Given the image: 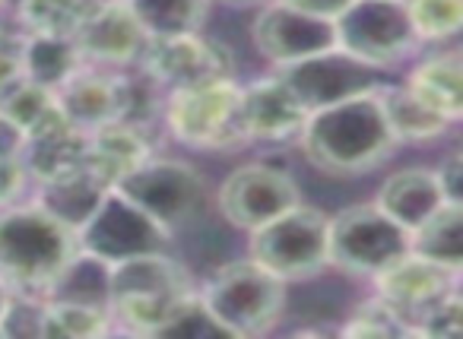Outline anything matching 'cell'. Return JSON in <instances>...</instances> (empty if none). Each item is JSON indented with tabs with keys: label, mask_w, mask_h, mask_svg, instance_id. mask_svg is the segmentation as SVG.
<instances>
[{
	"label": "cell",
	"mask_w": 463,
	"mask_h": 339,
	"mask_svg": "<svg viewBox=\"0 0 463 339\" xmlns=\"http://www.w3.org/2000/svg\"><path fill=\"white\" fill-rule=\"evenodd\" d=\"M308 111L298 105L289 86L270 73L264 80H254L251 86H241L239 121L248 143H289L298 140Z\"/></svg>",
	"instance_id": "9a60e30c"
},
{
	"label": "cell",
	"mask_w": 463,
	"mask_h": 339,
	"mask_svg": "<svg viewBox=\"0 0 463 339\" xmlns=\"http://www.w3.org/2000/svg\"><path fill=\"white\" fill-rule=\"evenodd\" d=\"M273 73L289 86V92L298 99L305 111L346 102V99L372 92L384 83V71L362 64L359 58L340 52V48L311 54V58L296 61V64L273 67Z\"/></svg>",
	"instance_id": "7c38bea8"
},
{
	"label": "cell",
	"mask_w": 463,
	"mask_h": 339,
	"mask_svg": "<svg viewBox=\"0 0 463 339\" xmlns=\"http://www.w3.org/2000/svg\"><path fill=\"white\" fill-rule=\"evenodd\" d=\"M73 254L77 231L39 203L0 206V276L16 292H45Z\"/></svg>",
	"instance_id": "3957f363"
},
{
	"label": "cell",
	"mask_w": 463,
	"mask_h": 339,
	"mask_svg": "<svg viewBox=\"0 0 463 339\" xmlns=\"http://www.w3.org/2000/svg\"><path fill=\"white\" fill-rule=\"evenodd\" d=\"M111 191L130 200L172 238L197 225L210 206V184L203 174L191 162L168 155H146L130 172H124L111 184Z\"/></svg>",
	"instance_id": "5b68a950"
},
{
	"label": "cell",
	"mask_w": 463,
	"mask_h": 339,
	"mask_svg": "<svg viewBox=\"0 0 463 339\" xmlns=\"http://www.w3.org/2000/svg\"><path fill=\"white\" fill-rule=\"evenodd\" d=\"M327 222L317 206L296 203L260 229L248 231V257L277 279L308 282L321 276L327 263Z\"/></svg>",
	"instance_id": "8992f818"
},
{
	"label": "cell",
	"mask_w": 463,
	"mask_h": 339,
	"mask_svg": "<svg viewBox=\"0 0 463 339\" xmlns=\"http://www.w3.org/2000/svg\"><path fill=\"white\" fill-rule=\"evenodd\" d=\"M343 333H349V336H400V333H412V326L406 324V317L397 307H391L374 295L368 305H362L353 314V324L343 326Z\"/></svg>",
	"instance_id": "83f0119b"
},
{
	"label": "cell",
	"mask_w": 463,
	"mask_h": 339,
	"mask_svg": "<svg viewBox=\"0 0 463 339\" xmlns=\"http://www.w3.org/2000/svg\"><path fill=\"white\" fill-rule=\"evenodd\" d=\"M438 184L444 191L448 203H463V168H460V153H450L444 162H438L435 168Z\"/></svg>",
	"instance_id": "f546056e"
},
{
	"label": "cell",
	"mask_w": 463,
	"mask_h": 339,
	"mask_svg": "<svg viewBox=\"0 0 463 339\" xmlns=\"http://www.w3.org/2000/svg\"><path fill=\"white\" fill-rule=\"evenodd\" d=\"M374 292L381 301H387L391 307H397L400 314H419L431 305V301L444 298V295L457 292L460 273L448 269L435 260H425L416 250H406L403 257H397L393 263H387L384 269L372 276Z\"/></svg>",
	"instance_id": "2e32d148"
},
{
	"label": "cell",
	"mask_w": 463,
	"mask_h": 339,
	"mask_svg": "<svg viewBox=\"0 0 463 339\" xmlns=\"http://www.w3.org/2000/svg\"><path fill=\"white\" fill-rule=\"evenodd\" d=\"M254 52L270 67H286L336 48L334 20L311 16L279 0H267L251 23Z\"/></svg>",
	"instance_id": "4fadbf2b"
},
{
	"label": "cell",
	"mask_w": 463,
	"mask_h": 339,
	"mask_svg": "<svg viewBox=\"0 0 463 339\" xmlns=\"http://www.w3.org/2000/svg\"><path fill=\"white\" fill-rule=\"evenodd\" d=\"M422 324L412 326V330L425 333V336H441V339H454L460 336L463 320H460V292H450L444 298L431 301L425 311H419Z\"/></svg>",
	"instance_id": "f1b7e54d"
},
{
	"label": "cell",
	"mask_w": 463,
	"mask_h": 339,
	"mask_svg": "<svg viewBox=\"0 0 463 339\" xmlns=\"http://www.w3.org/2000/svg\"><path fill=\"white\" fill-rule=\"evenodd\" d=\"M14 295H16V288L10 286L4 276H0V320L7 317V311H10V305H14Z\"/></svg>",
	"instance_id": "d6a6232c"
},
{
	"label": "cell",
	"mask_w": 463,
	"mask_h": 339,
	"mask_svg": "<svg viewBox=\"0 0 463 339\" xmlns=\"http://www.w3.org/2000/svg\"><path fill=\"white\" fill-rule=\"evenodd\" d=\"M168 244H172V235L111 187L102 203L92 210V216L77 229V248L105 263L168 250Z\"/></svg>",
	"instance_id": "8fae6325"
},
{
	"label": "cell",
	"mask_w": 463,
	"mask_h": 339,
	"mask_svg": "<svg viewBox=\"0 0 463 339\" xmlns=\"http://www.w3.org/2000/svg\"><path fill=\"white\" fill-rule=\"evenodd\" d=\"M146 42L200 33L210 0H124Z\"/></svg>",
	"instance_id": "484cf974"
},
{
	"label": "cell",
	"mask_w": 463,
	"mask_h": 339,
	"mask_svg": "<svg viewBox=\"0 0 463 339\" xmlns=\"http://www.w3.org/2000/svg\"><path fill=\"white\" fill-rule=\"evenodd\" d=\"M378 99L384 118L391 124V134L397 143H412V146H425V143H438L457 127L454 121L425 105L419 96H412L406 86H378Z\"/></svg>",
	"instance_id": "7402d4cb"
},
{
	"label": "cell",
	"mask_w": 463,
	"mask_h": 339,
	"mask_svg": "<svg viewBox=\"0 0 463 339\" xmlns=\"http://www.w3.org/2000/svg\"><path fill=\"white\" fill-rule=\"evenodd\" d=\"M441 203H448V200H444V191L438 184L435 168L422 165L400 168V172L387 174L378 197H374V206L387 212L406 231L419 229Z\"/></svg>",
	"instance_id": "d6986e66"
},
{
	"label": "cell",
	"mask_w": 463,
	"mask_h": 339,
	"mask_svg": "<svg viewBox=\"0 0 463 339\" xmlns=\"http://www.w3.org/2000/svg\"><path fill=\"white\" fill-rule=\"evenodd\" d=\"M241 86L232 77L168 89L165 127L181 146L191 149H235L245 146L239 121Z\"/></svg>",
	"instance_id": "52a82bcc"
},
{
	"label": "cell",
	"mask_w": 463,
	"mask_h": 339,
	"mask_svg": "<svg viewBox=\"0 0 463 339\" xmlns=\"http://www.w3.org/2000/svg\"><path fill=\"white\" fill-rule=\"evenodd\" d=\"M302 203L298 181L273 162H248L232 168L216 187V210L232 229L254 231L279 212Z\"/></svg>",
	"instance_id": "30bf717a"
},
{
	"label": "cell",
	"mask_w": 463,
	"mask_h": 339,
	"mask_svg": "<svg viewBox=\"0 0 463 339\" xmlns=\"http://www.w3.org/2000/svg\"><path fill=\"white\" fill-rule=\"evenodd\" d=\"M26 149V134L16 127L7 118V111L0 108V159H14V155H23Z\"/></svg>",
	"instance_id": "4dcf8cb0"
},
{
	"label": "cell",
	"mask_w": 463,
	"mask_h": 339,
	"mask_svg": "<svg viewBox=\"0 0 463 339\" xmlns=\"http://www.w3.org/2000/svg\"><path fill=\"white\" fill-rule=\"evenodd\" d=\"M410 250V231L372 203H353L327 222V263L340 273L372 279Z\"/></svg>",
	"instance_id": "ba28073f"
},
{
	"label": "cell",
	"mask_w": 463,
	"mask_h": 339,
	"mask_svg": "<svg viewBox=\"0 0 463 339\" xmlns=\"http://www.w3.org/2000/svg\"><path fill=\"white\" fill-rule=\"evenodd\" d=\"M410 250L460 273L463 267V203H441L410 231Z\"/></svg>",
	"instance_id": "cb8c5ba5"
},
{
	"label": "cell",
	"mask_w": 463,
	"mask_h": 339,
	"mask_svg": "<svg viewBox=\"0 0 463 339\" xmlns=\"http://www.w3.org/2000/svg\"><path fill=\"white\" fill-rule=\"evenodd\" d=\"M0 4H4V0H0Z\"/></svg>",
	"instance_id": "e575fe53"
},
{
	"label": "cell",
	"mask_w": 463,
	"mask_h": 339,
	"mask_svg": "<svg viewBox=\"0 0 463 339\" xmlns=\"http://www.w3.org/2000/svg\"><path fill=\"white\" fill-rule=\"evenodd\" d=\"M42 295H45L48 305L111 311V263L77 248V254L61 267V273L48 282Z\"/></svg>",
	"instance_id": "44dd1931"
},
{
	"label": "cell",
	"mask_w": 463,
	"mask_h": 339,
	"mask_svg": "<svg viewBox=\"0 0 463 339\" xmlns=\"http://www.w3.org/2000/svg\"><path fill=\"white\" fill-rule=\"evenodd\" d=\"M54 96L67 124L80 134H92L102 124L128 115V86L105 67L83 64L54 89Z\"/></svg>",
	"instance_id": "e0dca14e"
},
{
	"label": "cell",
	"mask_w": 463,
	"mask_h": 339,
	"mask_svg": "<svg viewBox=\"0 0 463 339\" xmlns=\"http://www.w3.org/2000/svg\"><path fill=\"white\" fill-rule=\"evenodd\" d=\"M279 4H289L296 10H305L311 16H324V20H336L343 10L353 4V0H279Z\"/></svg>",
	"instance_id": "1f68e13d"
},
{
	"label": "cell",
	"mask_w": 463,
	"mask_h": 339,
	"mask_svg": "<svg viewBox=\"0 0 463 339\" xmlns=\"http://www.w3.org/2000/svg\"><path fill=\"white\" fill-rule=\"evenodd\" d=\"M416 45H454L463 29V0H403Z\"/></svg>",
	"instance_id": "4316f807"
},
{
	"label": "cell",
	"mask_w": 463,
	"mask_h": 339,
	"mask_svg": "<svg viewBox=\"0 0 463 339\" xmlns=\"http://www.w3.org/2000/svg\"><path fill=\"white\" fill-rule=\"evenodd\" d=\"M39 184H42V191H39V197H35V203L52 212L54 219H61V222L73 231L92 216V210H96L105 193H109V184H105L96 172H90L86 165L77 168V172L58 174V178L39 181Z\"/></svg>",
	"instance_id": "603a6c76"
},
{
	"label": "cell",
	"mask_w": 463,
	"mask_h": 339,
	"mask_svg": "<svg viewBox=\"0 0 463 339\" xmlns=\"http://www.w3.org/2000/svg\"><path fill=\"white\" fill-rule=\"evenodd\" d=\"M20 61L23 80L48 86V89H58L71 73L83 67V58H80L73 39H64V35H26Z\"/></svg>",
	"instance_id": "d4e9b609"
},
{
	"label": "cell",
	"mask_w": 463,
	"mask_h": 339,
	"mask_svg": "<svg viewBox=\"0 0 463 339\" xmlns=\"http://www.w3.org/2000/svg\"><path fill=\"white\" fill-rule=\"evenodd\" d=\"M298 146L317 172L330 178H359L384 165L400 143L391 134L378 89H372L346 102L308 111Z\"/></svg>",
	"instance_id": "6da1fadb"
},
{
	"label": "cell",
	"mask_w": 463,
	"mask_h": 339,
	"mask_svg": "<svg viewBox=\"0 0 463 339\" xmlns=\"http://www.w3.org/2000/svg\"><path fill=\"white\" fill-rule=\"evenodd\" d=\"M336 48L374 71L397 67L416 52L403 0H353L334 20Z\"/></svg>",
	"instance_id": "9c48e42d"
},
{
	"label": "cell",
	"mask_w": 463,
	"mask_h": 339,
	"mask_svg": "<svg viewBox=\"0 0 463 339\" xmlns=\"http://www.w3.org/2000/svg\"><path fill=\"white\" fill-rule=\"evenodd\" d=\"M73 45L83 64L115 71L140 61L146 35L124 0H105L83 20V26L73 35Z\"/></svg>",
	"instance_id": "5bb4252c"
},
{
	"label": "cell",
	"mask_w": 463,
	"mask_h": 339,
	"mask_svg": "<svg viewBox=\"0 0 463 339\" xmlns=\"http://www.w3.org/2000/svg\"><path fill=\"white\" fill-rule=\"evenodd\" d=\"M406 89L412 96H419L425 105H431L435 111H441L448 121L460 124L463 118V67H460V52L454 45L431 48V54L419 58L410 67L406 77Z\"/></svg>",
	"instance_id": "ffe728a7"
},
{
	"label": "cell",
	"mask_w": 463,
	"mask_h": 339,
	"mask_svg": "<svg viewBox=\"0 0 463 339\" xmlns=\"http://www.w3.org/2000/svg\"><path fill=\"white\" fill-rule=\"evenodd\" d=\"M197 298L229 339L264 336L283 320L286 282L251 257L222 263L197 288Z\"/></svg>",
	"instance_id": "277c9868"
},
{
	"label": "cell",
	"mask_w": 463,
	"mask_h": 339,
	"mask_svg": "<svg viewBox=\"0 0 463 339\" xmlns=\"http://www.w3.org/2000/svg\"><path fill=\"white\" fill-rule=\"evenodd\" d=\"M140 61H143V67H146L149 80H153L156 86H165V89L229 77V64H225L222 54H219V45L216 42L200 39V33L146 42Z\"/></svg>",
	"instance_id": "ac0fdd59"
},
{
	"label": "cell",
	"mask_w": 463,
	"mask_h": 339,
	"mask_svg": "<svg viewBox=\"0 0 463 339\" xmlns=\"http://www.w3.org/2000/svg\"><path fill=\"white\" fill-rule=\"evenodd\" d=\"M222 4H254V0H222Z\"/></svg>",
	"instance_id": "836d02e7"
},
{
	"label": "cell",
	"mask_w": 463,
	"mask_h": 339,
	"mask_svg": "<svg viewBox=\"0 0 463 339\" xmlns=\"http://www.w3.org/2000/svg\"><path fill=\"white\" fill-rule=\"evenodd\" d=\"M197 292L184 263L168 250L137 254L111 263V317L130 333L159 336L181 305Z\"/></svg>",
	"instance_id": "7a4b0ae2"
}]
</instances>
